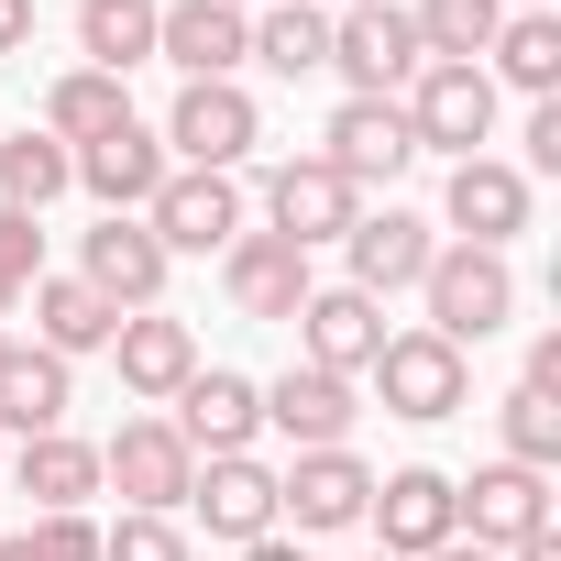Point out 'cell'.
Instances as JSON below:
<instances>
[{"label":"cell","instance_id":"cell-2","mask_svg":"<svg viewBox=\"0 0 561 561\" xmlns=\"http://www.w3.org/2000/svg\"><path fill=\"white\" fill-rule=\"evenodd\" d=\"M331 67L353 78V100H408V78L430 67L419 23L397 12V0H353V12L331 23Z\"/></svg>","mask_w":561,"mask_h":561},{"label":"cell","instance_id":"cell-14","mask_svg":"<svg viewBox=\"0 0 561 561\" xmlns=\"http://www.w3.org/2000/svg\"><path fill=\"white\" fill-rule=\"evenodd\" d=\"M165 264H176V253H165L144 220H111V209H100V231L78 242V287L111 298V309H154V298H165Z\"/></svg>","mask_w":561,"mask_h":561},{"label":"cell","instance_id":"cell-34","mask_svg":"<svg viewBox=\"0 0 561 561\" xmlns=\"http://www.w3.org/2000/svg\"><path fill=\"white\" fill-rule=\"evenodd\" d=\"M0 561H100V528H89V506L78 517H34V528L0 539Z\"/></svg>","mask_w":561,"mask_h":561},{"label":"cell","instance_id":"cell-10","mask_svg":"<svg viewBox=\"0 0 561 561\" xmlns=\"http://www.w3.org/2000/svg\"><path fill=\"white\" fill-rule=\"evenodd\" d=\"M67 165H78V187H89L111 220H144V209H154V187L176 176V165H165V133H144V122H111V133H100V144H78Z\"/></svg>","mask_w":561,"mask_h":561},{"label":"cell","instance_id":"cell-43","mask_svg":"<svg viewBox=\"0 0 561 561\" xmlns=\"http://www.w3.org/2000/svg\"><path fill=\"white\" fill-rule=\"evenodd\" d=\"M12 298H23V287H12V275H0V320H12Z\"/></svg>","mask_w":561,"mask_h":561},{"label":"cell","instance_id":"cell-4","mask_svg":"<svg viewBox=\"0 0 561 561\" xmlns=\"http://www.w3.org/2000/svg\"><path fill=\"white\" fill-rule=\"evenodd\" d=\"M187 473H198V451L176 440V419H122L100 440V484H122L133 517H176L187 506Z\"/></svg>","mask_w":561,"mask_h":561},{"label":"cell","instance_id":"cell-11","mask_svg":"<svg viewBox=\"0 0 561 561\" xmlns=\"http://www.w3.org/2000/svg\"><path fill=\"white\" fill-rule=\"evenodd\" d=\"M176 440L198 451V462H220V451H253V430H264V386L253 375H231V364H198L176 397Z\"/></svg>","mask_w":561,"mask_h":561},{"label":"cell","instance_id":"cell-35","mask_svg":"<svg viewBox=\"0 0 561 561\" xmlns=\"http://www.w3.org/2000/svg\"><path fill=\"white\" fill-rule=\"evenodd\" d=\"M100 561H187V528H176V517H133V506H122V528H100Z\"/></svg>","mask_w":561,"mask_h":561},{"label":"cell","instance_id":"cell-45","mask_svg":"<svg viewBox=\"0 0 561 561\" xmlns=\"http://www.w3.org/2000/svg\"><path fill=\"white\" fill-rule=\"evenodd\" d=\"M364 561H397V550H364Z\"/></svg>","mask_w":561,"mask_h":561},{"label":"cell","instance_id":"cell-3","mask_svg":"<svg viewBox=\"0 0 561 561\" xmlns=\"http://www.w3.org/2000/svg\"><path fill=\"white\" fill-rule=\"evenodd\" d=\"M253 133H264L253 89H231V78H187L176 111H165V165H209V176H231V165L253 154Z\"/></svg>","mask_w":561,"mask_h":561},{"label":"cell","instance_id":"cell-26","mask_svg":"<svg viewBox=\"0 0 561 561\" xmlns=\"http://www.w3.org/2000/svg\"><path fill=\"white\" fill-rule=\"evenodd\" d=\"M67 408H78L67 364L12 342V364H0V430H12V440H45V430H67Z\"/></svg>","mask_w":561,"mask_h":561},{"label":"cell","instance_id":"cell-44","mask_svg":"<svg viewBox=\"0 0 561 561\" xmlns=\"http://www.w3.org/2000/svg\"><path fill=\"white\" fill-rule=\"evenodd\" d=\"M0 364H12V331H0Z\"/></svg>","mask_w":561,"mask_h":561},{"label":"cell","instance_id":"cell-22","mask_svg":"<svg viewBox=\"0 0 561 561\" xmlns=\"http://www.w3.org/2000/svg\"><path fill=\"white\" fill-rule=\"evenodd\" d=\"M111 364H122V397L165 408V397L198 375V331H187V320H165V309H133V320L111 331Z\"/></svg>","mask_w":561,"mask_h":561},{"label":"cell","instance_id":"cell-17","mask_svg":"<svg viewBox=\"0 0 561 561\" xmlns=\"http://www.w3.org/2000/svg\"><path fill=\"white\" fill-rule=\"evenodd\" d=\"M187 506H198V528H209V539H231V550L275 539V473H264L253 451L198 462V473H187Z\"/></svg>","mask_w":561,"mask_h":561},{"label":"cell","instance_id":"cell-36","mask_svg":"<svg viewBox=\"0 0 561 561\" xmlns=\"http://www.w3.org/2000/svg\"><path fill=\"white\" fill-rule=\"evenodd\" d=\"M0 275H12V287L45 275V220H34V209H0Z\"/></svg>","mask_w":561,"mask_h":561},{"label":"cell","instance_id":"cell-9","mask_svg":"<svg viewBox=\"0 0 561 561\" xmlns=\"http://www.w3.org/2000/svg\"><path fill=\"white\" fill-rule=\"evenodd\" d=\"M353 220H364V187L331 176L320 154H287V165L264 176V231H287L298 253H309V242H342Z\"/></svg>","mask_w":561,"mask_h":561},{"label":"cell","instance_id":"cell-13","mask_svg":"<svg viewBox=\"0 0 561 561\" xmlns=\"http://www.w3.org/2000/svg\"><path fill=\"white\" fill-rule=\"evenodd\" d=\"M364 506H375V473L353 462V440H342V451H298L287 473H275V517H298V539L364 528Z\"/></svg>","mask_w":561,"mask_h":561},{"label":"cell","instance_id":"cell-24","mask_svg":"<svg viewBox=\"0 0 561 561\" xmlns=\"http://www.w3.org/2000/svg\"><path fill=\"white\" fill-rule=\"evenodd\" d=\"M12 484L34 495V517H78V506L100 495V451H89L78 430H45V440L12 451Z\"/></svg>","mask_w":561,"mask_h":561},{"label":"cell","instance_id":"cell-41","mask_svg":"<svg viewBox=\"0 0 561 561\" xmlns=\"http://www.w3.org/2000/svg\"><path fill=\"white\" fill-rule=\"evenodd\" d=\"M242 561H309V550H298V539H253Z\"/></svg>","mask_w":561,"mask_h":561},{"label":"cell","instance_id":"cell-7","mask_svg":"<svg viewBox=\"0 0 561 561\" xmlns=\"http://www.w3.org/2000/svg\"><path fill=\"white\" fill-rule=\"evenodd\" d=\"M144 231H154L165 253H231V242L253 231V209H242V187H231V176H209V165H176V176L154 187Z\"/></svg>","mask_w":561,"mask_h":561},{"label":"cell","instance_id":"cell-42","mask_svg":"<svg viewBox=\"0 0 561 561\" xmlns=\"http://www.w3.org/2000/svg\"><path fill=\"white\" fill-rule=\"evenodd\" d=\"M430 561H506V550H473V539H440Z\"/></svg>","mask_w":561,"mask_h":561},{"label":"cell","instance_id":"cell-37","mask_svg":"<svg viewBox=\"0 0 561 561\" xmlns=\"http://www.w3.org/2000/svg\"><path fill=\"white\" fill-rule=\"evenodd\" d=\"M517 144H528V165H561V100H528V133H517ZM528 165H517V176H528Z\"/></svg>","mask_w":561,"mask_h":561},{"label":"cell","instance_id":"cell-16","mask_svg":"<svg viewBox=\"0 0 561 561\" xmlns=\"http://www.w3.org/2000/svg\"><path fill=\"white\" fill-rule=\"evenodd\" d=\"M440 220H451L473 253H506V242L528 231V176H517V165H495V154H462V165H451V187H440Z\"/></svg>","mask_w":561,"mask_h":561},{"label":"cell","instance_id":"cell-19","mask_svg":"<svg viewBox=\"0 0 561 561\" xmlns=\"http://www.w3.org/2000/svg\"><path fill=\"white\" fill-rule=\"evenodd\" d=\"M375 528H386V550L397 561H430L440 539H462V517H451V473H430V462H397L386 484H375V506H364Z\"/></svg>","mask_w":561,"mask_h":561},{"label":"cell","instance_id":"cell-18","mask_svg":"<svg viewBox=\"0 0 561 561\" xmlns=\"http://www.w3.org/2000/svg\"><path fill=\"white\" fill-rule=\"evenodd\" d=\"M220 287H231L242 320H298V309H309V253H298L287 231H242V242L220 253Z\"/></svg>","mask_w":561,"mask_h":561},{"label":"cell","instance_id":"cell-31","mask_svg":"<svg viewBox=\"0 0 561 561\" xmlns=\"http://www.w3.org/2000/svg\"><path fill=\"white\" fill-rule=\"evenodd\" d=\"M253 56L275 78H320L331 67V12H320V0H275V12L253 23Z\"/></svg>","mask_w":561,"mask_h":561},{"label":"cell","instance_id":"cell-23","mask_svg":"<svg viewBox=\"0 0 561 561\" xmlns=\"http://www.w3.org/2000/svg\"><path fill=\"white\" fill-rule=\"evenodd\" d=\"M375 353H386L375 298H353V287H309V309H298V364H320V375H364Z\"/></svg>","mask_w":561,"mask_h":561},{"label":"cell","instance_id":"cell-48","mask_svg":"<svg viewBox=\"0 0 561 561\" xmlns=\"http://www.w3.org/2000/svg\"><path fill=\"white\" fill-rule=\"evenodd\" d=\"M0 462H12V451H0Z\"/></svg>","mask_w":561,"mask_h":561},{"label":"cell","instance_id":"cell-32","mask_svg":"<svg viewBox=\"0 0 561 561\" xmlns=\"http://www.w3.org/2000/svg\"><path fill=\"white\" fill-rule=\"evenodd\" d=\"M419 45L440 56V67H484V45H495V23H506V0H419Z\"/></svg>","mask_w":561,"mask_h":561},{"label":"cell","instance_id":"cell-30","mask_svg":"<svg viewBox=\"0 0 561 561\" xmlns=\"http://www.w3.org/2000/svg\"><path fill=\"white\" fill-rule=\"evenodd\" d=\"M67 187H78V165H67L56 133H12V144H0V209H34L45 220Z\"/></svg>","mask_w":561,"mask_h":561},{"label":"cell","instance_id":"cell-38","mask_svg":"<svg viewBox=\"0 0 561 561\" xmlns=\"http://www.w3.org/2000/svg\"><path fill=\"white\" fill-rule=\"evenodd\" d=\"M517 386H539V397H561V331H539V342H528V375H517Z\"/></svg>","mask_w":561,"mask_h":561},{"label":"cell","instance_id":"cell-20","mask_svg":"<svg viewBox=\"0 0 561 561\" xmlns=\"http://www.w3.org/2000/svg\"><path fill=\"white\" fill-rule=\"evenodd\" d=\"M154 56L176 78H231L253 56V23L231 12V0H165V12H154Z\"/></svg>","mask_w":561,"mask_h":561},{"label":"cell","instance_id":"cell-1","mask_svg":"<svg viewBox=\"0 0 561 561\" xmlns=\"http://www.w3.org/2000/svg\"><path fill=\"white\" fill-rule=\"evenodd\" d=\"M419 298H430V331H440L451 353H473V342H495V331L517 320V275H506V253L440 242L430 275H419Z\"/></svg>","mask_w":561,"mask_h":561},{"label":"cell","instance_id":"cell-29","mask_svg":"<svg viewBox=\"0 0 561 561\" xmlns=\"http://www.w3.org/2000/svg\"><path fill=\"white\" fill-rule=\"evenodd\" d=\"M111 122H133V100H122V78H100V67H67L56 89H45V133L78 154V144H100Z\"/></svg>","mask_w":561,"mask_h":561},{"label":"cell","instance_id":"cell-27","mask_svg":"<svg viewBox=\"0 0 561 561\" xmlns=\"http://www.w3.org/2000/svg\"><path fill=\"white\" fill-rule=\"evenodd\" d=\"M154 12H165V0H78V56L100 78H133L154 56Z\"/></svg>","mask_w":561,"mask_h":561},{"label":"cell","instance_id":"cell-28","mask_svg":"<svg viewBox=\"0 0 561 561\" xmlns=\"http://www.w3.org/2000/svg\"><path fill=\"white\" fill-rule=\"evenodd\" d=\"M484 56H495V67H484L495 89H528V100H550V89H561V23H550V12H506Z\"/></svg>","mask_w":561,"mask_h":561},{"label":"cell","instance_id":"cell-39","mask_svg":"<svg viewBox=\"0 0 561 561\" xmlns=\"http://www.w3.org/2000/svg\"><path fill=\"white\" fill-rule=\"evenodd\" d=\"M34 45V0H0V56H23Z\"/></svg>","mask_w":561,"mask_h":561},{"label":"cell","instance_id":"cell-40","mask_svg":"<svg viewBox=\"0 0 561 561\" xmlns=\"http://www.w3.org/2000/svg\"><path fill=\"white\" fill-rule=\"evenodd\" d=\"M506 561H561V528H539V539H517Z\"/></svg>","mask_w":561,"mask_h":561},{"label":"cell","instance_id":"cell-25","mask_svg":"<svg viewBox=\"0 0 561 561\" xmlns=\"http://www.w3.org/2000/svg\"><path fill=\"white\" fill-rule=\"evenodd\" d=\"M34 353H56V364H78V353H111V331H122V309L111 298H89L78 275H34Z\"/></svg>","mask_w":561,"mask_h":561},{"label":"cell","instance_id":"cell-46","mask_svg":"<svg viewBox=\"0 0 561 561\" xmlns=\"http://www.w3.org/2000/svg\"><path fill=\"white\" fill-rule=\"evenodd\" d=\"M517 12H539V0H517Z\"/></svg>","mask_w":561,"mask_h":561},{"label":"cell","instance_id":"cell-8","mask_svg":"<svg viewBox=\"0 0 561 561\" xmlns=\"http://www.w3.org/2000/svg\"><path fill=\"white\" fill-rule=\"evenodd\" d=\"M342 253H353V298H408L419 287V275H430V253H440V220H419V209H364L353 231H342Z\"/></svg>","mask_w":561,"mask_h":561},{"label":"cell","instance_id":"cell-6","mask_svg":"<svg viewBox=\"0 0 561 561\" xmlns=\"http://www.w3.org/2000/svg\"><path fill=\"white\" fill-rule=\"evenodd\" d=\"M364 375L386 386V419H451V408H473V364L440 331H386V353Z\"/></svg>","mask_w":561,"mask_h":561},{"label":"cell","instance_id":"cell-12","mask_svg":"<svg viewBox=\"0 0 561 561\" xmlns=\"http://www.w3.org/2000/svg\"><path fill=\"white\" fill-rule=\"evenodd\" d=\"M451 517H462L473 550H517V539L550 528V473H528V462H484L473 484H451Z\"/></svg>","mask_w":561,"mask_h":561},{"label":"cell","instance_id":"cell-33","mask_svg":"<svg viewBox=\"0 0 561 561\" xmlns=\"http://www.w3.org/2000/svg\"><path fill=\"white\" fill-rule=\"evenodd\" d=\"M495 430H506V462H528V473H550V462H561V397L517 386V397L495 408Z\"/></svg>","mask_w":561,"mask_h":561},{"label":"cell","instance_id":"cell-5","mask_svg":"<svg viewBox=\"0 0 561 561\" xmlns=\"http://www.w3.org/2000/svg\"><path fill=\"white\" fill-rule=\"evenodd\" d=\"M408 133H419V154H484V133H495V78L484 67H419L408 78Z\"/></svg>","mask_w":561,"mask_h":561},{"label":"cell","instance_id":"cell-47","mask_svg":"<svg viewBox=\"0 0 561 561\" xmlns=\"http://www.w3.org/2000/svg\"><path fill=\"white\" fill-rule=\"evenodd\" d=\"M231 12H242V0H231Z\"/></svg>","mask_w":561,"mask_h":561},{"label":"cell","instance_id":"cell-15","mask_svg":"<svg viewBox=\"0 0 561 561\" xmlns=\"http://www.w3.org/2000/svg\"><path fill=\"white\" fill-rule=\"evenodd\" d=\"M320 165H331V176H353V187H375V176L419 165L408 100H342V111H331V133H320Z\"/></svg>","mask_w":561,"mask_h":561},{"label":"cell","instance_id":"cell-21","mask_svg":"<svg viewBox=\"0 0 561 561\" xmlns=\"http://www.w3.org/2000/svg\"><path fill=\"white\" fill-rule=\"evenodd\" d=\"M353 375H320V364H287V375H275L264 386V430H287L298 451H342L353 440Z\"/></svg>","mask_w":561,"mask_h":561}]
</instances>
